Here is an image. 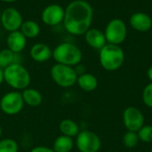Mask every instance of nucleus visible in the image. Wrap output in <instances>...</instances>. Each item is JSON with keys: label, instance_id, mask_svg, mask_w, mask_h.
<instances>
[{"label": "nucleus", "instance_id": "6", "mask_svg": "<svg viewBox=\"0 0 152 152\" xmlns=\"http://www.w3.org/2000/svg\"><path fill=\"white\" fill-rule=\"evenodd\" d=\"M104 35L108 44L119 45L126 40L127 35V28L125 21L118 18L110 20L105 28Z\"/></svg>", "mask_w": 152, "mask_h": 152}, {"label": "nucleus", "instance_id": "16", "mask_svg": "<svg viewBox=\"0 0 152 152\" xmlns=\"http://www.w3.org/2000/svg\"><path fill=\"white\" fill-rule=\"evenodd\" d=\"M77 85L85 92H93L98 87V79L94 74L85 72L81 75H78Z\"/></svg>", "mask_w": 152, "mask_h": 152}, {"label": "nucleus", "instance_id": "25", "mask_svg": "<svg viewBox=\"0 0 152 152\" xmlns=\"http://www.w3.org/2000/svg\"><path fill=\"white\" fill-rule=\"evenodd\" d=\"M142 102L145 106L148 108L152 109V83L151 82L148 84L142 91Z\"/></svg>", "mask_w": 152, "mask_h": 152}, {"label": "nucleus", "instance_id": "13", "mask_svg": "<svg viewBox=\"0 0 152 152\" xmlns=\"http://www.w3.org/2000/svg\"><path fill=\"white\" fill-rule=\"evenodd\" d=\"M130 25L137 31L146 32L152 28V19L143 12H137L130 17Z\"/></svg>", "mask_w": 152, "mask_h": 152}, {"label": "nucleus", "instance_id": "29", "mask_svg": "<svg viewBox=\"0 0 152 152\" xmlns=\"http://www.w3.org/2000/svg\"><path fill=\"white\" fill-rule=\"evenodd\" d=\"M0 1L4 2V3H14V2H16L18 0H0Z\"/></svg>", "mask_w": 152, "mask_h": 152}, {"label": "nucleus", "instance_id": "23", "mask_svg": "<svg viewBox=\"0 0 152 152\" xmlns=\"http://www.w3.org/2000/svg\"><path fill=\"white\" fill-rule=\"evenodd\" d=\"M19 144L12 138L0 140V152H18Z\"/></svg>", "mask_w": 152, "mask_h": 152}, {"label": "nucleus", "instance_id": "18", "mask_svg": "<svg viewBox=\"0 0 152 152\" xmlns=\"http://www.w3.org/2000/svg\"><path fill=\"white\" fill-rule=\"evenodd\" d=\"M74 146L75 141L73 138L61 134L54 140L52 149L54 152H71Z\"/></svg>", "mask_w": 152, "mask_h": 152}, {"label": "nucleus", "instance_id": "20", "mask_svg": "<svg viewBox=\"0 0 152 152\" xmlns=\"http://www.w3.org/2000/svg\"><path fill=\"white\" fill-rule=\"evenodd\" d=\"M20 30L26 37V38H35L40 33V27L37 22L28 20L23 21Z\"/></svg>", "mask_w": 152, "mask_h": 152}, {"label": "nucleus", "instance_id": "21", "mask_svg": "<svg viewBox=\"0 0 152 152\" xmlns=\"http://www.w3.org/2000/svg\"><path fill=\"white\" fill-rule=\"evenodd\" d=\"M15 59V53H12L8 48L3 49L0 51V68L3 69L6 68L7 66L14 63Z\"/></svg>", "mask_w": 152, "mask_h": 152}, {"label": "nucleus", "instance_id": "1", "mask_svg": "<svg viewBox=\"0 0 152 152\" xmlns=\"http://www.w3.org/2000/svg\"><path fill=\"white\" fill-rule=\"evenodd\" d=\"M93 19L92 5L86 0H74L65 8L63 25L69 34L82 36L91 28Z\"/></svg>", "mask_w": 152, "mask_h": 152}, {"label": "nucleus", "instance_id": "27", "mask_svg": "<svg viewBox=\"0 0 152 152\" xmlns=\"http://www.w3.org/2000/svg\"><path fill=\"white\" fill-rule=\"evenodd\" d=\"M147 76H148V78L150 79V81L152 83V66L149 68V69L147 71Z\"/></svg>", "mask_w": 152, "mask_h": 152}, {"label": "nucleus", "instance_id": "7", "mask_svg": "<svg viewBox=\"0 0 152 152\" xmlns=\"http://www.w3.org/2000/svg\"><path fill=\"white\" fill-rule=\"evenodd\" d=\"M75 145L79 152H99L102 142L98 134L90 130H80L76 136Z\"/></svg>", "mask_w": 152, "mask_h": 152}, {"label": "nucleus", "instance_id": "8", "mask_svg": "<svg viewBox=\"0 0 152 152\" xmlns=\"http://www.w3.org/2000/svg\"><path fill=\"white\" fill-rule=\"evenodd\" d=\"M25 103L20 91H12L4 94L0 99V110L6 115L14 116L19 114Z\"/></svg>", "mask_w": 152, "mask_h": 152}, {"label": "nucleus", "instance_id": "3", "mask_svg": "<svg viewBox=\"0 0 152 152\" xmlns=\"http://www.w3.org/2000/svg\"><path fill=\"white\" fill-rule=\"evenodd\" d=\"M99 61L105 70H118L125 62V52L120 45L106 44L100 50Z\"/></svg>", "mask_w": 152, "mask_h": 152}, {"label": "nucleus", "instance_id": "15", "mask_svg": "<svg viewBox=\"0 0 152 152\" xmlns=\"http://www.w3.org/2000/svg\"><path fill=\"white\" fill-rule=\"evenodd\" d=\"M29 54L33 61L37 62H45L53 57V51L47 45L37 43L30 48Z\"/></svg>", "mask_w": 152, "mask_h": 152}, {"label": "nucleus", "instance_id": "26", "mask_svg": "<svg viewBox=\"0 0 152 152\" xmlns=\"http://www.w3.org/2000/svg\"><path fill=\"white\" fill-rule=\"evenodd\" d=\"M29 152H54V151L46 146H36Z\"/></svg>", "mask_w": 152, "mask_h": 152}, {"label": "nucleus", "instance_id": "12", "mask_svg": "<svg viewBox=\"0 0 152 152\" xmlns=\"http://www.w3.org/2000/svg\"><path fill=\"white\" fill-rule=\"evenodd\" d=\"M85 40L86 44L94 49L101 50L107 43L104 32L96 28H90L85 33Z\"/></svg>", "mask_w": 152, "mask_h": 152}, {"label": "nucleus", "instance_id": "4", "mask_svg": "<svg viewBox=\"0 0 152 152\" xmlns=\"http://www.w3.org/2000/svg\"><path fill=\"white\" fill-rule=\"evenodd\" d=\"M53 58L56 63L75 67L80 64L83 53L80 48L76 45L64 42L59 44L53 50Z\"/></svg>", "mask_w": 152, "mask_h": 152}, {"label": "nucleus", "instance_id": "14", "mask_svg": "<svg viewBox=\"0 0 152 152\" xmlns=\"http://www.w3.org/2000/svg\"><path fill=\"white\" fill-rule=\"evenodd\" d=\"M27 43L26 37L21 33L20 30H16L12 32H9V35L6 38L7 48L11 50L15 54L21 53Z\"/></svg>", "mask_w": 152, "mask_h": 152}, {"label": "nucleus", "instance_id": "28", "mask_svg": "<svg viewBox=\"0 0 152 152\" xmlns=\"http://www.w3.org/2000/svg\"><path fill=\"white\" fill-rule=\"evenodd\" d=\"M3 82H4V69L2 68H0V86L3 84Z\"/></svg>", "mask_w": 152, "mask_h": 152}, {"label": "nucleus", "instance_id": "24", "mask_svg": "<svg viewBox=\"0 0 152 152\" xmlns=\"http://www.w3.org/2000/svg\"><path fill=\"white\" fill-rule=\"evenodd\" d=\"M138 136L141 142L146 143L152 142V126L151 125H144L138 132Z\"/></svg>", "mask_w": 152, "mask_h": 152}, {"label": "nucleus", "instance_id": "31", "mask_svg": "<svg viewBox=\"0 0 152 152\" xmlns=\"http://www.w3.org/2000/svg\"><path fill=\"white\" fill-rule=\"evenodd\" d=\"M150 152H152V149H151V151H150Z\"/></svg>", "mask_w": 152, "mask_h": 152}, {"label": "nucleus", "instance_id": "22", "mask_svg": "<svg viewBox=\"0 0 152 152\" xmlns=\"http://www.w3.org/2000/svg\"><path fill=\"white\" fill-rule=\"evenodd\" d=\"M140 139L136 132L127 131L123 136V144L128 149H134L139 144Z\"/></svg>", "mask_w": 152, "mask_h": 152}, {"label": "nucleus", "instance_id": "30", "mask_svg": "<svg viewBox=\"0 0 152 152\" xmlns=\"http://www.w3.org/2000/svg\"><path fill=\"white\" fill-rule=\"evenodd\" d=\"M2 133H3V131H2V127H1V126H0V138H1V136H2Z\"/></svg>", "mask_w": 152, "mask_h": 152}, {"label": "nucleus", "instance_id": "2", "mask_svg": "<svg viewBox=\"0 0 152 152\" xmlns=\"http://www.w3.org/2000/svg\"><path fill=\"white\" fill-rule=\"evenodd\" d=\"M4 82L15 91H23L31 82L28 70L18 62H14L4 69Z\"/></svg>", "mask_w": 152, "mask_h": 152}, {"label": "nucleus", "instance_id": "19", "mask_svg": "<svg viewBox=\"0 0 152 152\" xmlns=\"http://www.w3.org/2000/svg\"><path fill=\"white\" fill-rule=\"evenodd\" d=\"M59 129L62 135H66L71 138L76 137L80 132V127L78 124L69 118H65L61 120L59 125Z\"/></svg>", "mask_w": 152, "mask_h": 152}, {"label": "nucleus", "instance_id": "11", "mask_svg": "<svg viewBox=\"0 0 152 152\" xmlns=\"http://www.w3.org/2000/svg\"><path fill=\"white\" fill-rule=\"evenodd\" d=\"M65 9L58 4L47 5L41 13L42 21L47 26H56L63 22Z\"/></svg>", "mask_w": 152, "mask_h": 152}, {"label": "nucleus", "instance_id": "5", "mask_svg": "<svg viewBox=\"0 0 152 152\" xmlns=\"http://www.w3.org/2000/svg\"><path fill=\"white\" fill-rule=\"evenodd\" d=\"M53 81L62 88H69L77 84V73L74 67L55 63L50 70Z\"/></svg>", "mask_w": 152, "mask_h": 152}, {"label": "nucleus", "instance_id": "17", "mask_svg": "<svg viewBox=\"0 0 152 152\" xmlns=\"http://www.w3.org/2000/svg\"><path fill=\"white\" fill-rule=\"evenodd\" d=\"M24 103L30 107H38L43 102V95L35 88H26L21 93Z\"/></svg>", "mask_w": 152, "mask_h": 152}, {"label": "nucleus", "instance_id": "10", "mask_svg": "<svg viewBox=\"0 0 152 152\" xmlns=\"http://www.w3.org/2000/svg\"><path fill=\"white\" fill-rule=\"evenodd\" d=\"M1 23L6 31L12 32L20 30L23 23V19L20 12L17 9L8 7L5 8L1 14Z\"/></svg>", "mask_w": 152, "mask_h": 152}, {"label": "nucleus", "instance_id": "9", "mask_svg": "<svg viewBox=\"0 0 152 152\" xmlns=\"http://www.w3.org/2000/svg\"><path fill=\"white\" fill-rule=\"evenodd\" d=\"M123 123L127 131L137 133L145 124L144 115L138 108L129 106L123 112Z\"/></svg>", "mask_w": 152, "mask_h": 152}]
</instances>
